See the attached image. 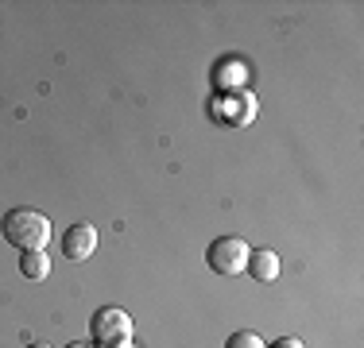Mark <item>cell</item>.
Wrapping results in <instances>:
<instances>
[{
    "mask_svg": "<svg viewBox=\"0 0 364 348\" xmlns=\"http://www.w3.org/2000/svg\"><path fill=\"white\" fill-rule=\"evenodd\" d=\"M0 236L20 251H47L50 221L39 209H8V213L0 217Z\"/></svg>",
    "mask_w": 364,
    "mask_h": 348,
    "instance_id": "cell-1",
    "label": "cell"
},
{
    "mask_svg": "<svg viewBox=\"0 0 364 348\" xmlns=\"http://www.w3.org/2000/svg\"><path fill=\"white\" fill-rule=\"evenodd\" d=\"M90 337L97 348H117V344L132 341V317L120 306H105L90 317Z\"/></svg>",
    "mask_w": 364,
    "mask_h": 348,
    "instance_id": "cell-2",
    "label": "cell"
},
{
    "mask_svg": "<svg viewBox=\"0 0 364 348\" xmlns=\"http://www.w3.org/2000/svg\"><path fill=\"white\" fill-rule=\"evenodd\" d=\"M248 256H252V248L240 236H218L205 248V263L218 275H240L248 267Z\"/></svg>",
    "mask_w": 364,
    "mask_h": 348,
    "instance_id": "cell-3",
    "label": "cell"
},
{
    "mask_svg": "<svg viewBox=\"0 0 364 348\" xmlns=\"http://www.w3.org/2000/svg\"><path fill=\"white\" fill-rule=\"evenodd\" d=\"M93 251H97V229L93 224H70V229L63 232V256L74 259V263H82V259H90Z\"/></svg>",
    "mask_w": 364,
    "mask_h": 348,
    "instance_id": "cell-4",
    "label": "cell"
},
{
    "mask_svg": "<svg viewBox=\"0 0 364 348\" xmlns=\"http://www.w3.org/2000/svg\"><path fill=\"white\" fill-rule=\"evenodd\" d=\"M248 275L256 278V283H275L279 278V256H275L272 248H259L248 256V267H245Z\"/></svg>",
    "mask_w": 364,
    "mask_h": 348,
    "instance_id": "cell-5",
    "label": "cell"
},
{
    "mask_svg": "<svg viewBox=\"0 0 364 348\" xmlns=\"http://www.w3.org/2000/svg\"><path fill=\"white\" fill-rule=\"evenodd\" d=\"M20 271H23V278H31V283H43V278L50 275V256L47 251H23Z\"/></svg>",
    "mask_w": 364,
    "mask_h": 348,
    "instance_id": "cell-6",
    "label": "cell"
},
{
    "mask_svg": "<svg viewBox=\"0 0 364 348\" xmlns=\"http://www.w3.org/2000/svg\"><path fill=\"white\" fill-rule=\"evenodd\" d=\"M225 348H267V344L259 341V333H252V329H240V333H232L225 341Z\"/></svg>",
    "mask_w": 364,
    "mask_h": 348,
    "instance_id": "cell-7",
    "label": "cell"
},
{
    "mask_svg": "<svg viewBox=\"0 0 364 348\" xmlns=\"http://www.w3.org/2000/svg\"><path fill=\"white\" fill-rule=\"evenodd\" d=\"M272 348H306V344H302L299 337H283V341H275Z\"/></svg>",
    "mask_w": 364,
    "mask_h": 348,
    "instance_id": "cell-8",
    "label": "cell"
},
{
    "mask_svg": "<svg viewBox=\"0 0 364 348\" xmlns=\"http://www.w3.org/2000/svg\"><path fill=\"white\" fill-rule=\"evenodd\" d=\"M66 348H97V344H93V341H90V344H85V341H74V344H66Z\"/></svg>",
    "mask_w": 364,
    "mask_h": 348,
    "instance_id": "cell-9",
    "label": "cell"
},
{
    "mask_svg": "<svg viewBox=\"0 0 364 348\" xmlns=\"http://www.w3.org/2000/svg\"><path fill=\"white\" fill-rule=\"evenodd\" d=\"M117 348H136V344H132V341H124V344H117Z\"/></svg>",
    "mask_w": 364,
    "mask_h": 348,
    "instance_id": "cell-10",
    "label": "cell"
},
{
    "mask_svg": "<svg viewBox=\"0 0 364 348\" xmlns=\"http://www.w3.org/2000/svg\"><path fill=\"white\" fill-rule=\"evenodd\" d=\"M28 348H50V344H28Z\"/></svg>",
    "mask_w": 364,
    "mask_h": 348,
    "instance_id": "cell-11",
    "label": "cell"
}]
</instances>
